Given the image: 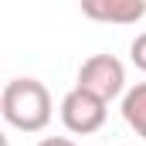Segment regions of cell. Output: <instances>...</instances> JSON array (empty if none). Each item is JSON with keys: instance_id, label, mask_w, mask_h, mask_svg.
Instances as JSON below:
<instances>
[{"instance_id": "7a4b0ae2", "label": "cell", "mask_w": 146, "mask_h": 146, "mask_svg": "<svg viewBox=\"0 0 146 146\" xmlns=\"http://www.w3.org/2000/svg\"><path fill=\"white\" fill-rule=\"evenodd\" d=\"M106 115H109V102L82 85H75L72 92L61 99V122L65 129L75 136H92L106 126Z\"/></svg>"}, {"instance_id": "6da1fadb", "label": "cell", "mask_w": 146, "mask_h": 146, "mask_svg": "<svg viewBox=\"0 0 146 146\" xmlns=\"http://www.w3.org/2000/svg\"><path fill=\"white\" fill-rule=\"evenodd\" d=\"M0 112L3 119L21 129V133H41L51 122V92L37 78H10L0 95Z\"/></svg>"}, {"instance_id": "3957f363", "label": "cell", "mask_w": 146, "mask_h": 146, "mask_svg": "<svg viewBox=\"0 0 146 146\" xmlns=\"http://www.w3.org/2000/svg\"><path fill=\"white\" fill-rule=\"evenodd\" d=\"M78 85L112 102V99L126 95V68L115 54H92L78 68Z\"/></svg>"}, {"instance_id": "8992f818", "label": "cell", "mask_w": 146, "mask_h": 146, "mask_svg": "<svg viewBox=\"0 0 146 146\" xmlns=\"http://www.w3.org/2000/svg\"><path fill=\"white\" fill-rule=\"evenodd\" d=\"M129 58H133V65H136L139 72H146V31L136 34V41L129 44Z\"/></svg>"}, {"instance_id": "52a82bcc", "label": "cell", "mask_w": 146, "mask_h": 146, "mask_svg": "<svg viewBox=\"0 0 146 146\" xmlns=\"http://www.w3.org/2000/svg\"><path fill=\"white\" fill-rule=\"evenodd\" d=\"M37 146H78L75 139H68V136H44Z\"/></svg>"}, {"instance_id": "277c9868", "label": "cell", "mask_w": 146, "mask_h": 146, "mask_svg": "<svg viewBox=\"0 0 146 146\" xmlns=\"http://www.w3.org/2000/svg\"><path fill=\"white\" fill-rule=\"evenodd\" d=\"M82 14L99 24H136L146 17V0H82Z\"/></svg>"}, {"instance_id": "5b68a950", "label": "cell", "mask_w": 146, "mask_h": 146, "mask_svg": "<svg viewBox=\"0 0 146 146\" xmlns=\"http://www.w3.org/2000/svg\"><path fill=\"white\" fill-rule=\"evenodd\" d=\"M122 119H126V126L136 136L146 139V82L126 88V95H122Z\"/></svg>"}]
</instances>
